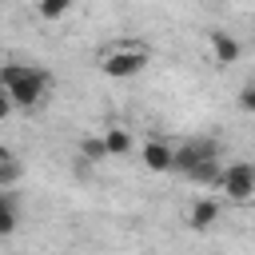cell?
<instances>
[{
  "mask_svg": "<svg viewBox=\"0 0 255 255\" xmlns=\"http://www.w3.org/2000/svg\"><path fill=\"white\" fill-rule=\"evenodd\" d=\"M52 76L36 64H4L0 68V92L12 100V108H36L48 96Z\"/></svg>",
  "mask_w": 255,
  "mask_h": 255,
  "instance_id": "1",
  "label": "cell"
},
{
  "mask_svg": "<svg viewBox=\"0 0 255 255\" xmlns=\"http://www.w3.org/2000/svg\"><path fill=\"white\" fill-rule=\"evenodd\" d=\"M143 64H147V48L143 44H116L112 52H104L100 72L112 76V80H128V76H139Z\"/></svg>",
  "mask_w": 255,
  "mask_h": 255,
  "instance_id": "2",
  "label": "cell"
},
{
  "mask_svg": "<svg viewBox=\"0 0 255 255\" xmlns=\"http://www.w3.org/2000/svg\"><path fill=\"white\" fill-rule=\"evenodd\" d=\"M215 187H219V191H223L231 203H251V195H255V167H251L247 159L227 163V167L219 171Z\"/></svg>",
  "mask_w": 255,
  "mask_h": 255,
  "instance_id": "3",
  "label": "cell"
},
{
  "mask_svg": "<svg viewBox=\"0 0 255 255\" xmlns=\"http://www.w3.org/2000/svg\"><path fill=\"white\" fill-rule=\"evenodd\" d=\"M203 159H219V143L215 139H187L183 147H171V171H179V175H187Z\"/></svg>",
  "mask_w": 255,
  "mask_h": 255,
  "instance_id": "4",
  "label": "cell"
},
{
  "mask_svg": "<svg viewBox=\"0 0 255 255\" xmlns=\"http://www.w3.org/2000/svg\"><path fill=\"white\" fill-rule=\"evenodd\" d=\"M215 219H219V203H215V199H195V203H191V211H187L191 231H207Z\"/></svg>",
  "mask_w": 255,
  "mask_h": 255,
  "instance_id": "5",
  "label": "cell"
},
{
  "mask_svg": "<svg viewBox=\"0 0 255 255\" xmlns=\"http://www.w3.org/2000/svg\"><path fill=\"white\" fill-rule=\"evenodd\" d=\"M143 167L147 171H171V147L163 139H151L143 147Z\"/></svg>",
  "mask_w": 255,
  "mask_h": 255,
  "instance_id": "6",
  "label": "cell"
},
{
  "mask_svg": "<svg viewBox=\"0 0 255 255\" xmlns=\"http://www.w3.org/2000/svg\"><path fill=\"white\" fill-rule=\"evenodd\" d=\"M211 52H215L219 64H235L239 60V40L227 36V32H211Z\"/></svg>",
  "mask_w": 255,
  "mask_h": 255,
  "instance_id": "7",
  "label": "cell"
},
{
  "mask_svg": "<svg viewBox=\"0 0 255 255\" xmlns=\"http://www.w3.org/2000/svg\"><path fill=\"white\" fill-rule=\"evenodd\" d=\"M219 171H223V159H203V163H195V167L187 171V183H199V187H215Z\"/></svg>",
  "mask_w": 255,
  "mask_h": 255,
  "instance_id": "8",
  "label": "cell"
},
{
  "mask_svg": "<svg viewBox=\"0 0 255 255\" xmlns=\"http://www.w3.org/2000/svg\"><path fill=\"white\" fill-rule=\"evenodd\" d=\"M100 139H104V151L108 155H128L131 151V131L128 128H108Z\"/></svg>",
  "mask_w": 255,
  "mask_h": 255,
  "instance_id": "9",
  "label": "cell"
},
{
  "mask_svg": "<svg viewBox=\"0 0 255 255\" xmlns=\"http://www.w3.org/2000/svg\"><path fill=\"white\" fill-rule=\"evenodd\" d=\"M12 231H16V199L0 191V235H12Z\"/></svg>",
  "mask_w": 255,
  "mask_h": 255,
  "instance_id": "10",
  "label": "cell"
},
{
  "mask_svg": "<svg viewBox=\"0 0 255 255\" xmlns=\"http://www.w3.org/2000/svg\"><path fill=\"white\" fill-rule=\"evenodd\" d=\"M68 12H72L68 0H44V4H36V16L40 20H64Z\"/></svg>",
  "mask_w": 255,
  "mask_h": 255,
  "instance_id": "11",
  "label": "cell"
},
{
  "mask_svg": "<svg viewBox=\"0 0 255 255\" xmlns=\"http://www.w3.org/2000/svg\"><path fill=\"white\" fill-rule=\"evenodd\" d=\"M80 159H84V163H100V159H108L104 139H100V135H88V139L80 143Z\"/></svg>",
  "mask_w": 255,
  "mask_h": 255,
  "instance_id": "12",
  "label": "cell"
},
{
  "mask_svg": "<svg viewBox=\"0 0 255 255\" xmlns=\"http://www.w3.org/2000/svg\"><path fill=\"white\" fill-rule=\"evenodd\" d=\"M16 179H20V163H16V159L0 163V191H4V187H12Z\"/></svg>",
  "mask_w": 255,
  "mask_h": 255,
  "instance_id": "13",
  "label": "cell"
},
{
  "mask_svg": "<svg viewBox=\"0 0 255 255\" xmlns=\"http://www.w3.org/2000/svg\"><path fill=\"white\" fill-rule=\"evenodd\" d=\"M239 108L243 112H255V84H243L239 88Z\"/></svg>",
  "mask_w": 255,
  "mask_h": 255,
  "instance_id": "14",
  "label": "cell"
},
{
  "mask_svg": "<svg viewBox=\"0 0 255 255\" xmlns=\"http://www.w3.org/2000/svg\"><path fill=\"white\" fill-rule=\"evenodd\" d=\"M8 116H12V100H8V96H4V92H0V124H4V120H8Z\"/></svg>",
  "mask_w": 255,
  "mask_h": 255,
  "instance_id": "15",
  "label": "cell"
},
{
  "mask_svg": "<svg viewBox=\"0 0 255 255\" xmlns=\"http://www.w3.org/2000/svg\"><path fill=\"white\" fill-rule=\"evenodd\" d=\"M8 159H12V151H8L4 143H0V163H8Z\"/></svg>",
  "mask_w": 255,
  "mask_h": 255,
  "instance_id": "16",
  "label": "cell"
}]
</instances>
